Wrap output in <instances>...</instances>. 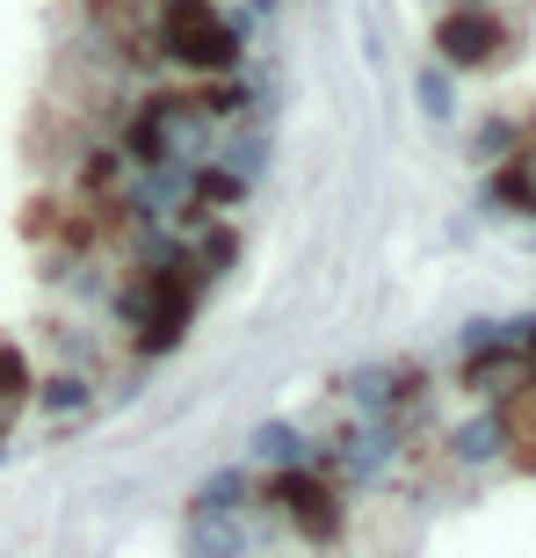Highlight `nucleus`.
<instances>
[{
    "label": "nucleus",
    "instance_id": "1",
    "mask_svg": "<svg viewBox=\"0 0 536 558\" xmlns=\"http://www.w3.org/2000/svg\"><path fill=\"white\" fill-rule=\"evenodd\" d=\"M124 319H131V341H138V355H167L182 349L188 333V312H196V262H188V240L182 247H160L153 262H145L138 276L124 283Z\"/></svg>",
    "mask_w": 536,
    "mask_h": 558
},
{
    "label": "nucleus",
    "instance_id": "2",
    "mask_svg": "<svg viewBox=\"0 0 536 558\" xmlns=\"http://www.w3.org/2000/svg\"><path fill=\"white\" fill-rule=\"evenodd\" d=\"M160 51L182 73H204V81H218V73H232L240 65V51H247V37H240V22L218 15L210 0H160Z\"/></svg>",
    "mask_w": 536,
    "mask_h": 558
},
{
    "label": "nucleus",
    "instance_id": "3",
    "mask_svg": "<svg viewBox=\"0 0 536 558\" xmlns=\"http://www.w3.org/2000/svg\"><path fill=\"white\" fill-rule=\"evenodd\" d=\"M210 138V117H196L188 95H145L138 109L124 117V160L131 167H188Z\"/></svg>",
    "mask_w": 536,
    "mask_h": 558
},
{
    "label": "nucleus",
    "instance_id": "4",
    "mask_svg": "<svg viewBox=\"0 0 536 558\" xmlns=\"http://www.w3.org/2000/svg\"><path fill=\"white\" fill-rule=\"evenodd\" d=\"M268 500H276V508H283V515L297 522L312 544H333V537H341V500H333V486L312 472V464H283V472L268 478Z\"/></svg>",
    "mask_w": 536,
    "mask_h": 558
},
{
    "label": "nucleus",
    "instance_id": "5",
    "mask_svg": "<svg viewBox=\"0 0 536 558\" xmlns=\"http://www.w3.org/2000/svg\"><path fill=\"white\" fill-rule=\"evenodd\" d=\"M399 457V428H385V421H363V428L333 435L327 450H312V464H327L333 478H349V486H370V478H385V464Z\"/></svg>",
    "mask_w": 536,
    "mask_h": 558
},
{
    "label": "nucleus",
    "instance_id": "6",
    "mask_svg": "<svg viewBox=\"0 0 536 558\" xmlns=\"http://www.w3.org/2000/svg\"><path fill=\"white\" fill-rule=\"evenodd\" d=\"M442 59L450 65H494L500 59V22L478 15V8H456L442 22Z\"/></svg>",
    "mask_w": 536,
    "mask_h": 558
},
{
    "label": "nucleus",
    "instance_id": "7",
    "mask_svg": "<svg viewBox=\"0 0 536 558\" xmlns=\"http://www.w3.org/2000/svg\"><path fill=\"white\" fill-rule=\"evenodd\" d=\"M254 494V478L240 472V464H226V472H210L204 486H196V500H188V515H240Z\"/></svg>",
    "mask_w": 536,
    "mask_h": 558
},
{
    "label": "nucleus",
    "instance_id": "8",
    "mask_svg": "<svg viewBox=\"0 0 536 558\" xmlns=\"http://www.w3.org/2000/svg\"><path fill=\"white\" fill-rule=\"evenodd\" d=\"M188 558H247L240 515H188Z\"/></svg>",
    "mask_w": 536,
    "mask_h": 558
},
{
    "label": "nucleus",
    "instance_id": "9",
    "mask_svg": "<svg viewBox=\"0 0 536 558\" xmlns=\"http://www.w3.org/2000/svg\"><path fill=\"white\" fill-rule=\"evenodd\" d=\"M254 457L283 472V464H312V442L290 428V421H268V428H254Z\"/></svg>",
    "mask_w": 536,
    "mask_h": 558
},
{
    "label": "nucleus",
    "instance_id": "10",
    "mask_svg": "<svg viewBox=\"0 0 536 558\" xmlns=\"http://www.w3.org/2000/svg\"><path fill=\"white\" fill-rule=\"evenodd\" d=\"M196 117H210V124H226V117H247V81H232V73H218V81H204L196 95Z\"/></svg>",
    "mask_w": 536,
    "mask_h": 558
},
{
    "label": "nucleus",
    "instance_id": "11",
    "mask_svg": "<svg viewBox=\"0 0 536 558\" xmlns=\"http://www.w3.org/2000/svg\"><path fill=\"white\" fill-rule=\"evenodd\" d=\"M500 442H508V421H500V414H478V421H464V428H456V457H464V464L500 457Z\"/></svg>",
    "mask_w": 536,
    "mask_h": 558
},
{
    "label": "nucleus",
    "instance_id": "12",
    "mask_svg": "<svg viewBox=\"0 0 536 558\" xmlns=\"http://www.w3.org/2000/svg\"><path fill=\"white\" fill-rule=\"evenodd\" d=\"M22 385H29V363H22L15 349H0V399L15 407V399H22Z\"/></svg>",
    "mask_w": 536,
    "mask_h": 558
},
{
    "label": "nucleus",
    "instance_id": "13",
    "mask_svg": "<svg viewBox=\"0 0 536 558\" xmlns=\"http://www.w3.org/2000/svg\"><path fill=\"white\" fill-rule=\"evenodd\" d=\"M44 407H51V414H59V407H87L81 377H51V392H44Z\"/></svg>",
    "mask_w": 536,
    "mask_h": 558
},
{
    "label": "nucleus",
    "instance_id": "14",
    "mask_svg": "<svg viewBox=\"0 0 536 558\" xmlns=\"http://www.w3.org/2000/svg\"><path fill=\"white\" fill-rule=\"evenodd\" d=\"M421 102H428V117H450V81L442 73H421Z\"/></svg>",
    "mask_w": 536,
    "mask_h": 558
}]
</instances>
